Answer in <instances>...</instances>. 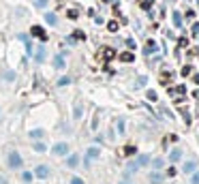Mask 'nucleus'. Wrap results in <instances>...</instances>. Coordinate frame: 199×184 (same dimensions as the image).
<instances>
[{
  "instance_id": "obj_1",
  "label": "nucleus",
  "mask_w": 199,
  "mask_h": 184,
  "mask_svg": "<svg viewBox=\"0 0 199 184\" xmlns=\"http://www.w3.org/2000/svg\"><path fill=\"white\" fill-rule=\"evenodd\" d=\"M7 165H9L11 169H19V167L24 165V160H21V156H19L17 150H11V152L7 154Z\"/></svg>"
},
{
  "instance_id": "obj_2",
  "label": "nucleus",
  "mask_w": 199,
  "mask_h": 184,
  "mask_svg": "<svg viewBox=\"0 0 199 184\" xmlns=\"http://www.w3.org/2000/svg\"><path fill=\"white\" fill-rule=\"evenodd\" d=\"M52 154H54L56 158H58V156H66V154H69V146H66V144H56L54 150H52Z\"/></svg>"
},
{
  "instance_id": "obj_3",
  "label": "nucleus",
  "mask_w": 199,
  "mask_h": 184,
  "mask_svg": "<svg viewBox=\"0 0 199 184\" xmlns=\"http://www.w3.org/2000/svg\"><path fill=\"white\" fill-rule=\"evenodd\" d=\"M30 34L37 36V39H41V41H47V32H45L41 26H32V28H30Z\"/></svg>"
},
{
  "instance_id": "obj_4",
  "label": "nucleus",
  "mask_w": 199,
  "mask_h": 184,
  "mask_svg": "<svg viewBox=\"0 0 199 184\" xmlns=\"http://www.w3.org/2000/svg\"><path fill=\"white\" fill-rule=\"evenodd\" d=\"M34 176H37V178H41V180H45V178L49 176V169H47V165H39V167L34 169Z\"/></svg>"
},
{
  "instance_id": "obj_5",
  "label": "nucleus",
  "mask_w": 199,
  "mask_h": 184,
  "mask_svg": "<svg viewBox=\"0 0 199 184\" xmlns=\"http://www.w3.org/2000/svg\"><path fill=\"white\" fill-rule=\"evenodd\" d=\"M156 52H159V45H156L154 41H148L146 49H143V54H146V56H150V54H156Z\"/></svg>"
},
{
  "instance_id": "obj_6",
  "label": "nucleus",
  "mask_w": 199,
  "mask_h": 184,
  "mask_svg": "<svg viewBox=\"0 0 199 184\" xmlns=\"http://www.w3.org/2000/svg\"><path fill=\"white\" fill-rule=\"evenodd\" d=\"M32 56H34L37 62H43V60H45V47H37V49H32Z\"/></svg>"
},
{
  "instance_id": "obj_7",
  "label": "nucleus",
  "mask_w": 199,
  "mask_h": 184,
  "mask_svg": "<svg viewBox=\"0 0 199 184\" xmlns=\"http://www.w3.org/2000/svg\"><path fill=\"white\" fill-rule=\"evenodd\" d=\"M66 165H69V167H77V165H79V156H77V154H69Z\"/></svg>"
},
{
  "instance_id": "obj_8",
  "label": "nucleus",
  "mask_w": 199,
  "mask_h": 184,
  "mask_svg": "<svg viewBox=\"0 0 199 184\" xmlns=\"http://www.w3.org/2000/svg\"><path fill=\"white\" fill-rule=\"evenodd\" d=\"M96 156H98V148H90V150H88V154H86V165L90 163L92 158H96Z\"/></svg>"
},
{
  "instance_id": "obj_9",
  "label": "nucleus",
  "mask_w": 199,
  "mask_h": 184,
  "mask_svg": "<svg viewBox=\"0 0 199 184\" xmlns=\"http://www.w3.org/2000/svg\"><path fill=\"white\" fill-rule=\"evenodd\" d=\"M54 66H56V68H64V66H66L64 56H56V58H54Z\"/></svg>"
},
{
  "instance_id": "obj_10",
  "label": "nucleus",
  "mask_w": 199,
  "mask_h": 184,
  "mask_svg": "<svg viewBox=\"0 0 199 184\" xmlns=\"http://www.w3.org/2000/svg\"><path fill=\"white\" fill-rule=\"evenodd\" d=\"M120 60H122V62H133L135 56H133L131 52H124V54H120Z\"/></svg>"
},
{
  "instance_id": "obj_11",
  "label": "nucleus",
  "mask_w": 199,
  "mask_h": 184,
  "mask_svg": "<svg viewBox=\"0 0 199 184\" xmlns=\"http://www.w3.org/2000/svg\"><path fill=\"white\" fill-rule=\"evenodd\" d=\"M45 21H47L49 26H56V21H58V19H56L54 13H45Z\"/></svg>"
},
{
  "instance_id": "obj_12",
  "label": "nucleus",
  "mask_w": 199,
  "mask_h": 184,
  "mask_svg": "<svg viewBox=\"0 0 199 184\" xmlns=\"http://www.w3.org/2000/svg\"><path fill=\"white\" fill-rule=\"evenodd\" d=\"M171 17H173V26H176V28H180V26H182V15L176 11V13L171 15Z\"/></svg>"
},
{
  "instance_id": "obj_13",
  "label": "nucleus",
  "mask_w": 199,
  "mask_h": 184,
  "mask_svg": "<svg viewBox=\"0 0 199 184\" xmlns=\"http://www.w3.org/2000/svg\"><path fill=\"white\" fill-rule=\"evenodd\" d=\"M195 167H197V165L193 163V160H188V163H186L182 169H184V173H193V171H195Z\"/></svg>"
},
{
  "instance_id": "obj_14",
  "label": "nucleus",
  "mask_w": 199,
  "mask_h": 184,
  "mask_svg": "<svg viewBox=\"0 0 199 184\" xmlns=\"http://www.w3.org/2000/svg\"><path fill=\"white\" fill-rule=\"evenodd\" d=\"M182 158V152L180 150H173L171 154H169V160H173V163H176V160H180Z\"/></svg>"
},
{
  "instance_id": "obj_15",
  "label": "nucleus",
  "mask_w": 199,
  "mask_h": 184,
  "mask_svg": "<svg viewBox=\"0 0 199 184\" xmlns=\"http://www.w3.org/2000/svg\"><path fill=\"white\" fill-rule=\"evenodd\" d=\"M150 182H152V184H161V182H163V176H161V173H156V171H154V173H152V176H150Z\"/></svg>"
},
{
  "instance_id": "obj_16",
  "label": "nucleus",
  "mask_w": 199,
  "mask_h": 184,
  "mask_svg": "<svg viewBox=\"0 0 199 184\" xmlns=\"http://www.w3.org/2000/svg\"><path fill=\"white\" fill-rule=\"evenodd\" d=\"M114 56H116V52H114L111 47H109V49H103V58H107V60H111Z\"/></svg>"
},
{
  "instance_id": "obj_17",
  "label": "nucleus",
  "mask_w": 199,
  "mask_h": 184,
  "mask_svg": "<svg viewBox=\"0 0 199 184\" xmlns=\"http://www.w3.org/2000/svg\"><path fill=\"white\" fill-rule=\"evenodd\" d=\"M30 137H32V139H39V137H43V131L41 128H34V131H30Z\"/></svg>"
},
{
  "instance_id": "obj_18",
  "label": "nucleus",
  "mask_w": 199,
  "mask_h": 184,
  "mask_svg": "<svg viewBox=\"0 0 199 184\" xmlns=\"http://www.w3.org/2000/svg\"><path fill=\"white\" fill-rule=\"evenodd\" d=\"M137 152V148L135 146H127V148H124V154H127V156H133Z\"/></svg>"
},
{
  "instance_id": "obj_19",
  "label": "nucleus",
  "mask_w": 199,
  "mask_h": 184,
  "mask_svg": "<svg viewBox=\"0 0 199 184\" xmlns=\"http://www.w3.org/2000/svg\"><path fill=\"white\" fill-rule=\"evenodd\" d=\"M107 28H109V32H116V30H118V21H109Z\"/></svg>"
},
{
  "instance_id": "obj_20",
  "label": "nucleus",
  "mask_w": 199,
  "mask_h": 184,
  "mask_svg": "<svg viewBox=\"0 0 199 184\" xmlns=\"http://www.w3.org/2000/svg\"><path fill=\"white\" fill-rule=\"evenodd\" d=\"M34 150H37V152H45L47 148H45V144L41 141V144H34Z\"/></svg>"
},
{
  "instance_id": "obj_21",
  "label": "nucleus",
  "mask_w": 199,
  "mask_h": 184,
  "mask_svg": "<svg viewBox=\"0 0 199 184\" xmlns=\"http://www.w3.org/2000/svg\"><path fill=\"white\" fill-rule=\"evenodd\" d=\"M21 180H24V182H30V180H32V173H30V171H24Z\"/></svg>"
},
{
  "instance_id": "obj_22",
  "label": "nucleus",
  "mask_w": 199,
  "mask_h": 184,
  "mask_svg": "<svg viewBox=\"0 0 199 184\" xmlns=\"http://www.w3.org/2000/svg\"><path fill=\"white\" fill-rule=\"evenodd\" d=\"M152 2H154V0H141V7H143V9H150Z\"/></svg>"
},
{
  "instance_id": "obj_23",
  "label": "nucleus",
  "mask_w": 199,
  "mask_h": 184,
  "mask_svg": "<svg viewBox=\"0 0 199 184\" xmlns=\"http://www.w3.org/2000/svg\"><path fill=\"white\" fill-rule=\"evenodd\" d=\"M5 79L13 81V79H15V73H13V71H7V73H5Z\"/></svg>"
},
{
  "instance_id": "obj_24",
  "label": "nucleus",
  "mask_w": 199,
  "mask_h": 184,
  "mask_svg": "<svg viewBox=\"0 0 199 184\" xmlns=\"http://www.w3.org/2000/svg\"><path fill=\"white\" fill-rule=\"evenodd\" d=\"M148 99H150V101H156V92H154V90H148Z\"/></svg>"
},
{
  "instance_id": "obj_25",
  "label": "nucleus",
  "mask_w": 199,
  "mask_h": 184,
  "mask_svg": "<svg viewBox=\"0 0 199 184\" xmlns=\"http://www.w3.org/2000/svg\"><path fill=\"white\" fill-rule=\"evenodd\" d=\"M69 81H71V79H69V77H60V79H58V86H66V84H69Z\"/></svg>"
},
{
  "instance_id": "obj_26",
  "label": "nucleus",
  "mask_w": 199,
  "mask_h": 184,
  "mask_svg": "<svg viewBox=\"0 0 199 184\" xmlns=\"http://www.w3.org/2000/svg\"><path fill=\"white\" fill-rule=\"evenodd\" d=\"M191 73H193V68H191V66H184V68H182V75H184V77L191 75Z\"/></svg>"
},
{
  "instance_id": "obj_27",
  "label": "nucleus",
  "mask_w": 199,
  "mask_h": 184,
  "mask_svg": "<svg viewBox=\"0 0 199 184\" xmlns=\"http://www.w3.org/2000/svg\"><path fill=\"white\" fill-rule=\"evenodd\" d=\"M152 165L159 169V167H163V160H161V158H154V160H152Z\"/></svg>"
},
{
  "instance_id": "obj_28",
  "label": "nucleus",
  "mask_w": 199,
  "mask_h": 184,
  "mask_svg": "<svg viewBox=\"0 0 199 184\" xmlns=\"http://www.w3.org/2000/svg\"><path fill=\"white\" fill-rule=\"evenodd\" d=\"M37 7H39V9H45V7H47V0H37Z\"/></svg>"
},
{
  "instance_id": "obj_29",
  "label": "nucleus",
  "mask_w": 199,
  "mask_h": 184,
  "mask_svg": "<svg viewBox=\"0 0 199 184\" xmlns=\"http://www.w3.org/2000/svg\"><path fill=\"white\" fill-rule=\"evenodd\" d=\"M191 184H199V171H197V173L191 178Z\"/></svg>"
},
{
  "instance_id": "obj_30",
  "label": "nucleus",
  "mask_w": 199,
  "mask_h": 184,
  "mask_svg": "<svg viewBox=\"0 0 199 184\" xmlns=\"http://www.w3.org/2000/svg\"><path fill=\"white\" fill-rule=\"evenodd\" d=\"M118 131L124 133V120H118Z\"/></svg>"
},
{
  "instance_id": "obj_31",
  "label": "nucleus",
  "mask_w": 199,
  "mask_h": 184,
  "mask_svg": "<svg viewBox=\"0 0 199 184\" xmlns=\"http://www.w3.org/2000/svg\"><path fill=\"white\" fill-rule=\"evenodd\" d=\"M193 34L199 36V24H193Z\"/></svg>"
},
{
  "instance_id": "obj_32",
  "label": "nucleus",
  "mask_w": 199,
  "mask_h": 184,
  "mask_svg": "<svg viewBox=\"0 0 199 184\" xmlns=\"http://www.w3.org/2000/svg\"><path fill=\"white\" fill-rule=\"evenodd\" d=\"M71 184H84V180H82V178H73Z\"/></svg>"
},
{
  "instance_id": "obj_33",
  "label": "nucleus",
  "mask_w": 199,
  "mask_h": 184,
  "mask_svg": "<svg viewBox=\"0 0 199 184\" xmlns=\"http://www.w3.org/2000/svg\"><path fill=\"white\" fill-rule=\"evenodd\" d=\"M137 86H139V88L146 86V77H139V79H137Z\"/></svg>"
},
{
  "instance_id": "obj_34",
  "label": "nucleus",
  "mask_w": 199,
  "mask_h": 184,
  "mask_svg": "<svg viewBox=\"0 0 199 184\" xmlns=\"http://www.w3.org/2000/svg\"><path fill=\"white\" fill-rule=\"evenodd\" d=\"M69 17L71 19H77V11H69Z\"/></svg>"
},
{
  "instance_id": "obj_35",
  "label": "nucleus",
  "mask_w": 199,
  "mask_h": 184,
  "mask_svg": "<svg viewBox=\"0 0 199 184\" xmlns=\"http://www.w3.org/2000/svg\"><path fill=\"white\" fill-rule=\"evenodd\" d=\"M186 45H188V41H186V39L182 36V39H180V47H186Z\"/></svg>"
},
{
  "instance_id": "obj_36",
  "label": "nucleus",
  "mask_w": 199,
  "mask_h": 184,
  "mask_svg": "<svg viewBox=\"0 0 199 184\" xmlns=\"http://www.w3.org/2000/svg\"><path fill=\"white\" fill-rule=\"evenodd\" d=\"M193 94H195V99H199V90H195V92H193Z\"/></svg>"
},
{
  "instance_id": "obj_37",
  "label": "nucleus",
  "mask_w": 199,
  "mask_h": 184,
  "mask_svg": "<svg viewBox=\"0 0 199 184\" xmlns=\"http://www.w3.org/2000/svg\"><path fill=\"white\" fill-rule=\"evenodd\" d=\"M195 81H197V84H199V73H197V75H195Z\"/></svg>"
},
{
  "instance_id": "obj_38",
  "label": "nucleus",
  "mask_w": 199,
  "mask_h": 184,
  "mask_svg": "<svg viewBox=\"0 0 199 184\" xmlns=\"http://www.w3.org/2000/svg\"><path fill=\"white\" fill-rule=\"evenodd\" d=\"M103 2H114V0H103Z\"/></svg>"
},
{
  "instance_id": "obj_39",
  "label": "nucleus",
  "mask_w": 199,
  "mask_h": 184,
  "mask_svg": "<svg viewBox=\"0 0 199 184\" xmlns=\"http://www.w3.org/2000/svg\"><path fill=\"white\" fill-rule=\"evenodd\" d=\"M122 184H129V182H122Z\"/></svg>"
}]
</instances>
